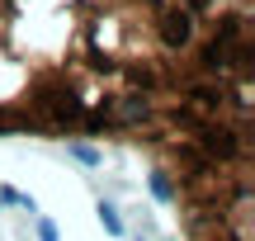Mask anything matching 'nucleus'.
<instances>
[{
  "mask_svg": "<svg viewBox=\"0 0 255 241\" xmlns=\"http://www.w3.org/2000/svg\"><path fill=\"white\" fill-rule=\"evenodd\" d=\"M71 156H76V161H85V166H100V151H95V147H85V142H76V147H71Z\"/></svg>",
  "mask_w": 255,
  "mask_h": 241,
  "instance_id": "obj_5",
  "label": "nucleus"
},
{
  "mask_svg": "<svg viewBox=\"0 0 255 241\" xmlns=\"http://www.w3.org/2000/svg\"><path fill=\"white\" fill-rule=\"evenodd\" d=\"M251 0H218L189 76L137 147L175 185L189 241H251Z\"/></svg>",
  "mask_w": 255,
  "mask_h": 241,
  "instance_id": "obj_2",
  "label": "nucleus"
},
{
  "mask_svg": "<svg viewBox=\"0 0 255 241\" xmlns=\"http://www.w3.org/2000/svg\"><path fill=\"white\" fill-rule=\"evenodd\" d=\"M38 237H43V241H57V227L47 223V218H38Z\"/></svg>",
  "mask_w": 255,
  "mask_h": 241,
  "instance_id": "obj_6",
  "label": "nucleus"
},
{
  "mask_svg": "<svg viewBox=\"0 0 255 241\" xmlns=\"http://www.w3.org/2000/svg\"><path fill=\"white\" fill-rule=\"evenodd\" d=\"M100 223H104V232H109V237H123V218L114 213L109 204H100Z\"/></svg>",
  "mask_w": 255,
  "mask_h": 241,
  "instance_id": "obj_4",
  "label": "nucleus"
},
{
  "mask_svg": "<svg viewBox=\"0 0 255 241\" xmlns=\"http://www.w3.org/2000/svg\"><path fill=\"white\" fill-rule=\"evenodd\" d=\"M218 0H0V137L142 142Z\"/></svg>",
  "mask_w": 255,
  "mask_h": 241,
  "instance_id": "obj_1",
  "label": "nucleus"
},
{
  "mask_svg": "<svg viewBox=\"0 0 255 241\" xmlns=\"http://www.w3.org/2000/svg\"><path fill=\"white\" fill-rule=\"evenodd\" d=\"M151 194L161 199V204H175V185H170L165 170H151Z\"/></svg>",
  "mask_w": 255,
  "mask_h": 241,
  "instance_id": "obj_3",
  "label": "nucleus"
}]
</instances>
